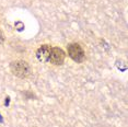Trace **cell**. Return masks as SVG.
I'll list each match as a JSON object with an SVG mask.
<instances>
[{
  "mask_svg": "<svg viewBox=\"0 0 128 127\" xmlns=\"http://www.w3.org/2000/svg\"><path fill=\"white\" fill-rule=\"evenodd\" d=\"M65 52L59 47H53L50 50V56H49V62L53 65L59 66L62 65V62H65Z\"/></svg>",
  "mask_w": 128,
  "mask_h": 127,
  "instance_id": "cell-3",
  "label": "cell"
},
{
  "mask_svg": "<svg viewBox=\"0 0 128 127\" xmlns=\"http://www.w3.org/2000/svg\"><path fill=\"white\" fill-rule=\"evenodd\" d=\"M68 55L76 62H82L84 60V50L78 43H72L68 45Z\"/></svg>",
  "mask_w": 128,
  "mask_h": 127,
  "instance_id": "cell-2",
  "label": "cell"
},
{
  "mask_svg": "<svg viewBox=\"0 0 128 127\" xmlns=\"http://www.w3.org/2000/svg\"><path fill=\"white\" fill-rule=\"evenodd\" d=\"M4 41V33H2V31L0 30V44H2Z\"/></svg>",
  "mask_w": 128,
  "mask_h": 127,
  "instance_id": "cell-5",
  "label": "cell"
},
{
  "mask_svg": "<svg viewBox=\"0 0 128 127\" xmlns=\"http://www.w3.org/2000/svg\"><path fill=\"white\" fill-rule=\"evenodd\" d=\"M10 70L14 76L19 77V78H28L31 76L32 70H31V66L28 65V62L25 60H14L10 64Z\"/></svg>",
  "mask_w": 128,
  "mask_h": 127,
  "instance_id": "cell-1",
  "label": "cell"
},
{
  "mask_svg": "<svg viewBox=\"0 0 128 127\" xmlns=\"http://www.w3.org/2000/svg\"><path fill=\"white\" fill-rule=\"evenodd\" d=\"M50 50L52 47L47 44H44L40 46L38 50H36V58L40 62H49V56H50Z\"/></svg>",
  "mask_w": 128,
  "mask_h": 127,
  "instance_id": "cell-4",
  "label": "cell"
}]
</instances>
